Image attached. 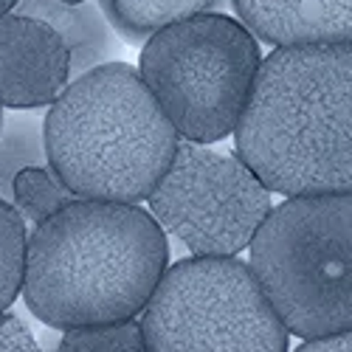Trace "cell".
<instances>
[{
  "instance_id": "1",
  "label": "cell",
  "mask_w": 352,
  "mask_h": 352,
  "mask_svg": "<svg viewBox=\"0 0 352 352\" xmlns=\"http://www.w3.org/2000/svg\"><path fill=\"white\" fill-rule=\"evenodd\" d=\"M158 220L135 203L74 197L25 243L23 302L43 324L74 330L135 318L166 271Z\"/></svg>"
},
{
  "instance_id": "2",
  "label": "cell",
  "mask_w": 352,
  "mask_h": 352,
  "mask_svg": "<svg viewBox=\"0 0 352 352\" xmlns=\"http://www.w3.org/2000/svg\"><path fill=\"white\" fill-rule=\"evenodd\" d=\"M234 141L271 192H352V43L276 45Z\"/></svg>"
},
{
  "instance_id": "3",
  "label": "cell",
  "mask_w": 352,
  "mask_h": 352,
  "mask_svg": "<svg viewBox=\"0 0 352 352\" xmlns=\"http://www.w3.org/2000/svg\"><path fill=\"white\" fill-rule=\"evenodd\" d=\"M51 172L74 197L141 203L178 150L172 127L141 74L104 63L76 76L43 119Z\"/></svg>"
},
{
  "instance_id": "4",
  "label": "cell",
  "mask_w": 352,
  "mask_h": 352,
  "mask_svg": "<svg viewBox=\"0 0 352 352\" xmlns=\"http://www.w3.org/2000/svg\"><path fill=\"white\" fill-rule=\"evenodd\" d=\"M248 248L287 333L307 341L352 330V192L285 197Z\"/></svg>"
},
{
  "instance_id": "5",
  "label": "cell",
  "mask_w": 352,
  "mask_h": 352,
  "mask_svg": "<svg viewBox=\"0 0 352 352\" xmlns=\"http://www.w3.org/2000/svg\"><path fill=\"white\" fill-rule=\"evenodd\" d=\"M262 65L248 25L217 12L169 23L144 43L138 74L178 135L214 144L234 133Z\"/></svg>"
},
{
  "instance_id": "6",
  "label": "cell",
  "mask_w": 352,
  "mask_h": 352,
  "mask_svg": "<svg viewBox=\"0 0 352 352\" xmlns=\"http://www.w3.org/2000/svg\"><path fill=\"white\" fill-rule=\"evenodd\" d=\"M141 330L153 352H282L287 327L254 268L234 256H192L164 271Z\"/></svg>"
},
{
  "instance_id": "7",
  "label": "cell",
  "mask_w": 352,
  "mask_h": 352,
  "mask_svg": "<svg viewBox=\"0 0 352 352\" xmlns=\"http://www.w3.org/2000/svg\"><path fill=\"white\" fill-rule=\"evenodd\" d=\"M150 214L197 256H234L251 245L274 209L271 189L237 155L178 141V150L150 192Z\"/></svg>"
},
{
  "instance_id": "8",
  "label": "cell",
  "mask_w": 352,
  "mask_h": 352,
  "mask_svg": "<svg viewBox=\"0 0 352 352\" xmlns=\"http://www.w3.org/2000/svg\"><path fill=\"white\" fill-rule=\"evenodd\" d=\"M71 82V51L37 17H0V104L12 110L45 107Z\"/></svg>"
},
{
  "instance_id": "9",
  "label": "cell",
  "mask_w": 352,
  "mask_h": 352,
  "mask_svg": "<svg viewBox=\"0 0 352 352\" xmlns=\"http://www.w3.org/2000/svg\"><path fill=\"white\" fill-rule=\"evenodd\" d=\"M248 32L271 45L352 43V0H231Z\"/></svg>"
},
{
  "instance_id": "10",
  "label": "cell",
  "mask_w": 352,
  "mask_h": 352,
  "mask_svg": "<svg viewBox=\"0 0 352 352\" xmlns=\"http://www.w3.org/2000/svg\"><path fill=\"white\" fill-rule=\"evenodd\" d=\"M17 14L48 23L71 51V79L104 65L116 54L113 25L91 0H17Z\"/></svg>"
},
{
  "instance_id": "11",
  "label": "cell",
  "mask_w": 352,
  "mask_h": 352,
  "mask_svg": "<svg viewBox=\"0 0 352 352\" xmlns=\"http://www.w3.org/2000/svg\"><path fill=\"white\" fill-rule=\"evenodd\" d=\"M226 0H99L107 23L127 37V43H146L158 28L195 17L200 12L220 9Z\"/></svg>"
},
{
  "instance_id": "12",
  "label": "cell",
  "mask_w": 352,
  "mask_h": 352,
  "mask_svg": "<svg viewBox=\"0 0 352 352\" xmlns=\"http://www.w3.org/2000/svg\"><path fill=\"white\" fill-rule=\"evenodd\" d=\"M25 166H48L45 130L32 113H9L0 119V197L14 200V175Z\"/></svg>"
},
{
  "instance_id": "13",
  "label": "cell",
  "mask_w": 352,
  "mask_h": 352,
  "mask_svg": "<svg viewBox=\"0 0 352 352\" xmlns=\"http://www.w3.org/2000/svg\"><path fill=\"white\" fill-rule=\"evenodd\" d=\"M74 195L48 166H25L14 175V206L28 223H43L54 212H60Z\"/></svg>"
},
{
  "instance_id": "14",
  "label": "cell",
  "mask_w": 352,
  "mask_h": 352,
  "mask_svg": "<svg viewBox=\"0 0 352 352\" xmlns=\"http://www.w3.org/2000/svg\"><path fill=\"white\" fill-rule=\"evenodd\" d=\"M25 220L14 203L0 197V310H9L23 287L25 271Z\"/></svg>"
},
{
  "instance_id": "15",
  "label": "cell",
  "mask_w": 352,
  "mask_h": 352,
  "mask_svg": "<svg viewBox=\"0 0 352 352\" xmlns=\"http://www.w3.org/2000/svg\"><path fill=\"white\" fill-rule=\"evenodd\" d=\"M56 349L63 352H144L146 338L138 321H107V324H87L65 330Z\"/></svg>"
},
{
  "instance_id": "16",
  "label": "cell",
  "mask_w": 352,
  "mask_h": 352,
  "mask_svg": "<svg viewBox=\"0 0 352 352\" xmlns=\"http://www.w3.org/2000/svg\"><path fill=\"white\" fill-rule=\"evenodd\" d=\"M6 349H20V352L40 349L32 330L17 316H9V313H3V318H0V352H6Z\"/></svg>"
},
{
  "instance_id": "17",
  "label": "cell",
  "mask_w": 352,
  "mask_h": 352,
  "mask_svg": "<svg viewBox=\"0 0 352 352\" xmlns=\"http://www.w3.org/2000/svg\"><path fill=\"white\" fill-rule=\"evenodd\" d=\"M299 352H352V330L336 333V336H321L302 341Z\"/></svg>"
},
{
  "instance_id": "18",
  "label": "cell",
  "mask_w": 352,
  "mask_h": 352,
  "mask_svg": "<svg viewBox=\"0 0 352 352\" xmlns=\"http://www.w3.org/2000/svg\"><path fill=\"white\" fill-rule=\"evenodd\" d=\"M14 3H17V0H0V17H3L6 12H12V9H14Z\"/></svg>"
},
{
  "instance_id": "19",
  "label": "cell",
  "mask_w": 352,
  "mask_h": 352,
  "mask_svg": "<svg viewBox=\"0 0 352 352\" xmlns=\"http://www.w3.org/2000/svg\"><path fill=\"white\" fill-rule=\"evenodd\" d=\"M0 119H3V104H0Z\"/></svg>"
},
{
  "instance_id": "20",
  "label": "cell",
  "mask_w": 352,
  "mask_h": 352,
  "mask_svg": "<svg viewBox=\"0 0 352 352\" xmlns=\"http://www.w3.org/2000/svg\"><path fill=\"white\" fill-rule=\"evenodd\" d=\"M3 313H6V310H0V318H3Z\"/></svg>"
}]
</instances>
